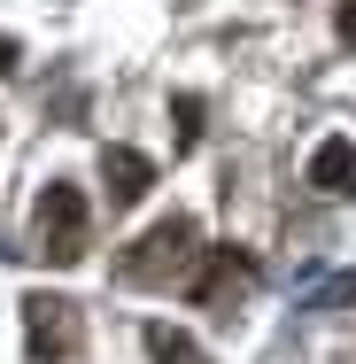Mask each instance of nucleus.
<instances>
[{
  "instance_id": "nucleus-1",
  "label": "nucleus",
  "mask_w": 356,
  "mask_h": 364,
  "mask_svg": "<svg viewBox=\"0 0 356 364\" xmlns=\"http://www.w3.org/2000/svg\"><path fill=\"white\" fill-rule=\"evenodd\" d=\"M194 264V218H163L140 232V248L124 256V279L132 287H163V279H178Z\"/></svg>"
},
{
  "instance_id": "nucleus-2",
  "label": "nucleus",
  "mask_w": 356,
  "mask_h": 364,
  "mask_svg": "<svg viewBox=\"0 0 356 364\" xmlns=\"http://www.w3.org/2000/svg\"><path fill=\"white\" fill-rule=\"evenodd\" d=\"M39 256L47 264H77L85 256V194H77L70 178H55L39 194Z\"/></svg>"
},
{
  "instance_id": "nucleus-3",
  "label": "nucleus",
  "mask_w": 356,
  "mask_h": 364,
  "mask_svg": "<svg viewBox=\"0 0 356 364\" xmlns=\"http://www.w3.org/2000/svg\"><path fill=\"white\" fill-rule=\"evenodd\" d=\"M256 287V256L248 248H210V264H202V279H194V302L202 310H225L232 294Z\"/></svg>"
},
{
  "instance_id": "nucleus-4",
  "label": "nucleus",
  "mask_w": 356,
  "mask_h": 364,
  "mask_svg": "<svg viewBox=\"0 0 356 364\" xmlns=\"http://www.w3.org/2000/svg\"><path fill=\"white\" fill-rule=\"evenodd\" d=\"M23 326H31V357H70L77 349V318L63 294H31L23 302Z\"/></svg>"
},
{
  "instance_id": "nucleus-5",
  "label": "nucleus",
  "mask_w": 356,
  "mask_h": 364,
  "mask_svg": "<svg viewBox=\"0 0 356 364\" xmlns=\"http://www.w3.org/2000/svg\"><path fill=\"white\" fill-rule=\"evenodd\" d=\"M310 186L333 194V202H349L356 194V140H318L310 147Z\"/></svg>"
},
{
  "instance_id": "nucleus-6",
  "label": "nucleus",
  "mask_w": 356,
  "mask_h": 364,
  "mask_svg": "<svg viewBox=\"0 0 356 364\" xmlns=\"http://www.w3.org/2000/svg\"><path fill=\"white\" fill-rule=\"evenodd\" d=\"M101 178H109V202H117V210H132L147 186H155V163H147L140 147H109V155H101Z\"/></svg>"
},
{
  "instance_id": "nucleus-7",
  "label": "nucleus",
  "mask_w": 356,
  "mask_h": 364,
  "mask_svg": "<svg viewBox=\"0 0 356 364\" xmlns=\"http://www.w3.org/2000/svg\"><path fill=\"white\" fill-rule=\"evenodd\" d=\"M147 357H155V364H210V357H202V341L178 333V326H147Z\"/></svg>"
},
{
  "instance_id": "nucleus-8",
  "label": "nucleus",
  "mask_w": 356,
  "mask_h": 364,
  "mask_svg": "<svg viewBox=\"0 0 356 364\" xmlns=\"http://www.w3.org/2000/svg\"><path fill=\"white\" fill-rule=\"evenodd\" d=\"M171 117H178V147L202 140V101H194V93H178V101H171Z\"/></svg>"
},
{
  "instance_id": "nucleus-9",
  "label": "nucleus",
  "mask_w": 356,
  "mask_h": 364,
  "mask_svg": "<svg viewBox=\"0 0 356 364\" xmlns=\"http://www.w3.org/2000/svg\"><path fill=\"white\" fill-rule=\"evenodd\" d=\"M333 31H341V39L356 47V0H341V16H333Z\"/></svg>"
},
{
  "instance_id": "nucleus-10",
  "label": "nucleus",
  "mask_w": 356,
  "mask_h": 364,
  "mask_svg": "<svg viewBox=\"0 0 356 364\" xmlns=\"http://www.w3.org/2000/svg\"><path fill=\"white\" fill-rule=\"evenodd\" d=\"M16 70V39H8V31H0V77Z\"/></svg>"
}]
</instances>
